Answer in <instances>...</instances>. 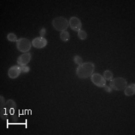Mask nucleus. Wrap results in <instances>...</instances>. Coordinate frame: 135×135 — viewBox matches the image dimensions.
I'll return each mask as SVG.
<instances>
[{
  "instance_id": "nucleus-1",
  "label": "nucleus",
  "mask_w": 135,
  "mask_h": 135,
  "mask_svg": "<svg viewBox=\"0 0 135 135\" xmlns=\"http://www.w3.org/2000/svg\"><path fill=\"white\" fill-rule=\"evenodd\" d=\"M17 104L14 100L8 99L5 101V98L0 95V117L3 120H7L8 116H12V121L17 122V116L15 115Z\"/></svg>"
},
{
  "instance_id": "nucleus-2",
  "label": "nucleus",
  "mask_w": 135,
  "mask_h": 135,
  "mask_svg": "<svg viewBox=\"0 0 135 135\" xmlns=\"http://www.w3.org/2000/svg\"><path fill=\"white\" fill-rule=\"evenodd\" d=\"M95 68V65L91 62H83L81 65H78L76 70V74L80 79H87L92 76Z\"/></svg>"
},
{
  "instance_id": "nucleus-3",
  "label": "nucleus",
  "mask_w": 135,
  "mask_h": 135,
  "mask_svg": "<svg viewBox=\"0 0 135 135\" xmlns=\"http://www.w3.org/2000/svg\"><path fill=\"white\" fill-rule=\"evenodd\" d=\"M52 25L53 28L58 32H64L66 31L69 27V23L65 17H57L54 18L52 21Z\"/></svg>"
},
{
  "instance_id": "nucleus-4",
  "label": "nucleus",
  "mask_w": 135,
  "mask_h": 135,
  "mask_svg": "<svg viewBox=\"0 0 135 135\" xmlns=\"http://www.w3.org/2000/svg\"><path fill=\"white\" fill-rule=\"evenodd\" d=\"M128 86V82L124 77H116L110 80V86L116 91H123Z\"/></svg>"
},
{
  "instance_id": "nucleus-5",
  "label": "nucleus",
  "mask_w": 135,
  "mask_h": 135,
  "mask_svg": "<svg viewBox=\"0 0 135 135\" xmlns=\"http://www.w3.org/2000/svg\"><path fill=\"white\" fill-rule=\"evenodd\" d=\"M32 42L29 39L26 38H20L16 42V47L20 52L22 53H29V51L32 48Z\"/></svg>"
},
{
  "instance_id": "nucleus-6",
  "label": "nucleus",
  "mask_w": 135,
  "mask_h": 135,
  "mask_svg": "<svg viewBox=\"0 0 135 135\" xmlns=\"http://www.w3.org/2000/svg\"><path fill=\"white\" fill-rule=\"evenodd\" d=\"M91 80L94 85H95L98 87L104 88L106 86V80L103 75H101L99 73H93L91 76Z\"/></svg>"
},
{
  "instance_id": "nucleus-7",
  "label": "nucleus",
  "mask_w": 135,
  "mask_h": 135,
  "mask_svg": "<svg viewBox=\"0 0 135 135\" xmlns=\"http://www.w3.org/2000/svg\"><path fill=\"white\" fill-rule=\"evenodd\" d=\"M69 27L74 32H78L82 28V22L77 17H71L69 20Z\"/></svg>"
},
{
  "instance_id": "nucleus-8",
  "label": "nucleus",
  "mask_w": 135,
  "mask_h": 135,
  "mask_svg": "<svg viewBox=\"0 0 135 135\" xmlns=\"http://www.w3.org/2000/svg\"><path fill=\"white\" fill-rule=\"evenodd\" d=\"M32 44L35 48L42 49L47 45V40L44 37H38L35 38L32 41Z\"/></svg>"
},
{
  "instance_id": "nucleus-9",
  "label": "nucleus",
  "mask_w": 135,
  "mask_h": 135,
  "mask_svg": "<svg viewBox=\"0 0 135 135\" xmlns=\"http://www.w3.org/2000/svg\"><path fill=\"white\" fill-rule=\"evenodd\" d=\"M32 59V54L30 53H25L20 55L17 58V62L20 66H24L26 65Z\"/></svg>"
},
{
  "instance_id": "nucleus-10",
  "label": "nucleus",
  "mask_w": 135,
  "mask_h": 135,
  "mask_svg": "<svg viewBox=\"0 0 135 135\" xmlns=\"http://www.w3.org/2000/svg\"><path fill=\"white\" fill-rule=\"evenodd\" d=\"M21 67L20 65H14L9 68L8 71V75L11 79H16L21 74Z\"/></svg>"
},
{
  "instance_id": "nucleus-11",
  "label": "nucleus",
  "mask_w": 135,
  "mask_h": 135,
  "mask_svg": "<svg viewBox=\"0 0 135 135\" xmlns=\"http://www.w3.org/2000/svg\"><path fill=\"white\" fill-rule=\"evenodd\" d=\"M124 93L126 96H133L135 94V84L131 83L130 85L127 86L124 89Z\"/></svg>"
},
{
  "instance_id": "nucleus-12",
  "label": "nucleus",
  "mask_w": 135,
  "mask_h": 135,
  "mask_svg": "<svg viewBox=\"0 0 135 135\" xmlns=\"http://www.w3.org/2000/svg\"><path fill=\"white\" fill-rule=\"evenodd\" d=\"M70 38H71L70 34H69V32L68 31H64V32H62L60 33V38L64 42L68 41L70 40Z\"/></svg>"
},
{
  "instance_id": "nucleus-13",
  "label": "nucleus",
  "mask_w": 135,
  "mask_h": 135,
  "mask_svg": "<svg viewBox=\"0 0 135 135\" xmlns=\"http://www.w3.org/2000/svg\"><path fill=\"white\" fill-rule=\"evenodd\" d=\"M103 77H104V79L106 80H109L110 81L113 79V72L110 71V70H106L104 72V74H103Z\"/></svg>"
},
{
  "instance_id": "nucleus-14",
  "label": "nucleus",
  "mask_w": 135,
  "mask_h": 135,
  "mask_svg": "<svg viewBox=\"0 0 135 135\" xmlns=\"http://www.w3.org/2000/svg\"><path fill=\"white\" fill-rule=\"evenodd\" d=\"M7 39L11 42H17V40H18L17 36L13 32H10V33L7 35Z\"/></svg>"
},
{
  "instance_id": "nucleus-15",
  "label": "nucleus",
  "mask_w": 135,
  "mask_h": 135,
  "mask_svg": "<svg viewBox=\"0 0 135 135\" xmlns=\"http://www.w3.org/2000/svg\"><path fill=\"white\" fill-rule=\"evenodd\" d=\"M77 35H78V38L80 39V40H86L87 38V33L83 29H80V31L77 32Z\"/></svg>"
},
{
  "instance_id": "nucleus-16",
  "label": "nucleus",
  "mask_w": 135,
  "mask_h": 135,
  "mask_svg": "<svg viewBox=\"0 0 135 135\" xmlns=\"http://www.w3.org/2000/svg\"><path fill=\"white\" fill-rule=\"evenodd\" d=\"M74 62L75 64H77L78 65H81L83 63V59L82 57L80 56H79V55H76L74 57Z\"/></svg>"
},
{
  "instance_id": "nucleus-17",
  "label": "nucleus",
  "mask_w": 135,
  "mask_h": 135,
  "mask_svg": "<svg viewBox=\"0 0 135 135\" xmlns=\"http://www.w3.org/2000/svg\"><path fill=\"white\" fill-rule=\"evenodd\" d=\"M21 67V72L22 73H28L30 71V68L27 65H24V66H20Z\"/></svg>"
},
{
  "instance_id": "nucleus-18",
  "label": "nucleus",
  "mask_w": 135,
  "mask_h": 135,
  "mask_svg": "<svg viewBox=\"0 0 135 135\" xmlns=\"http://www.w3.org/2000/svg\"><path fill=\"white\" fill-rule=\"evenodd\" d=\"M39 34H40L41 37H44L45 35V34H46V29L45 28H42V29L40 30Z\"/></svg>"
},
{
  "instance_id": "nucleus-19",
  "label": "nucleus",
  "mask_w": 135,
  "mask_h": 135,
  "mask_svg": "<svg viewBox=\"0 0 135 135\" xmlns=\"http://www.w3.org/2000/svg\"><path fill=\"white\" fill-rule=\"evenodd\" d=\"M104 89H105V92H108V93H111L112 91H113V89H111L110 86H105L104 87Z\"/></svg>"
}]
</instances>
